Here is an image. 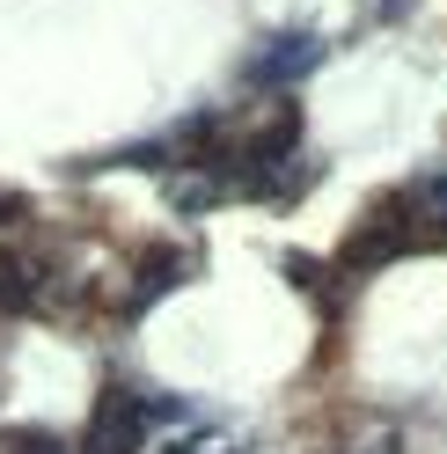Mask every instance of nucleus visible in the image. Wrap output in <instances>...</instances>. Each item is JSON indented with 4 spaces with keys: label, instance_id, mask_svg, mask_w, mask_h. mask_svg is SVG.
Here are the masks:
<instances>
[{
    "label": "nucleus",
    "instance_id": "f257e3e1",
    "mask_svg": "<svg viewBox=\"0 0 447 454\" xmlns=\"http://www.w3.org/2000/svg\"><path fill=\"white\" fill-rule=\"evenodd\" d=\"M147 433H154L147 403H139V395H125V388H110L103 403H96V433H89V454H139V447H147Z\"/></svg>",
    "mask_w": 447,
    "mask_h": 454
},
{
    "label": "nucleus",
    "instance_id": "f03ea898",
    "mask_svg": "<svg viewBox=\"0 0 447 454\" xmlns=\"http://www.w3.org/2000/svg\"><path fill=\"white\" fill-rule=\"evenodd\" d=\"M30 301H37V264L0 257V308H30Z\"/></svg>",
    "mask_w": 447,
    "mask_h": 454
}]
</instances>
